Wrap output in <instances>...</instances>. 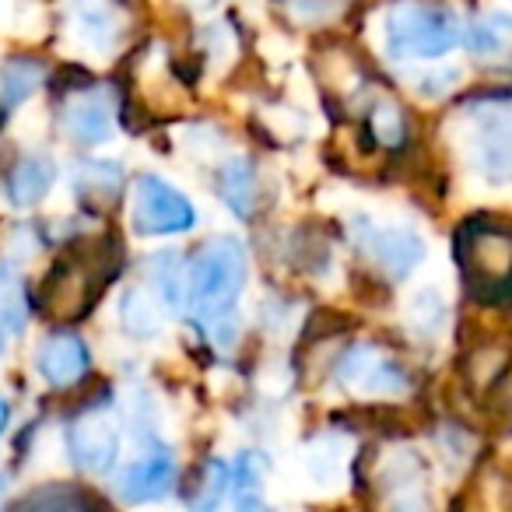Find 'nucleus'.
Masks as SVG:
<instances>
[{"label": "nucleus", "instance_id": "nucleus-7", "mask_svg": "<svg viewBox=\"0 0 512 512\" xmlns=\"http://www.w3.org/2000/svg\"><path fill=\"white\" fill-rule=\"evenodd\" d=\"M36 369L53 390H71L92 369V355H88V344L81 341L71 330H57L50 334L36 351Z\"/></svg>", "mask_w": 512, "mask_h": 512}, {"label": "nucleus", "instance_id": "nucleus-11", "mask_svg": "<svg viewBox=\"0 0 512 512\" xmlns=\"http://www.w3.org/2000/svg\"><path fill=\"white\" fill-rule=\"evenodd\" d=\"M64 130L74 144H102L113 137V113H109L106 99L99 95H78L71 106L64 109Z\"/></svg>", "mask_w": 512, "mask_h": 512}, {"label": "nucleus", "instance_id": "nucleus-8", "mask_svg": "<svg viewBox=\"0 0 512 512\" xmlns=\"http://www.w3.org/2000/svg\"><path fill=\"white\" fill-rule=\"evenodd\" d=\"M176 460H172L169 449H151L141 460L127 463L116 477V491H120L123 502L141 505V502H158L172 491L176 484Z\"/></svg>", "mask_w": 512, "mask_h": 512}, {"label": "nucleus", "instance_id": "nucleus-19", "mask_svg": "<svg viewBox=\"0 0 512 512\" xmlns=\"http://www.w3.org/2000/svg\"><path fill=\"white\" fill-rule=\"evenodd\" d=\"M404 134H407L404 113H400L393 102H376V109H372V137H376V144L397 148V144L404 141Z\"/></svg>", "mask_w": 512, "mask_h": 512}, {"label": "nucleus", "instance_id": "nucleus-16", "mask_svg": "<svg viewBox=\"0 0 512 512\" xmlns=\"http://www.w3.org/2000/svg\"><path fill=\"white\" fill-rule=\"evenodd\" d=\"M46 78V67L39 60L29 57H15L0 67V106L11 109L18 102H25Z\"/></svg>", "mask_w": 512, "mask_h": 512}, {"label": "nucleus", "instance_id": "nucleus-9", "mask_svg": "<svg viewBox=\"0 0 512 512\" xmlns=\"http://www.w3.org/2000/svg\"><path fill=\"white\" fill-rule=\"evenodd\" d=\"M362 246L393 278H407L425 260V242L411 228H369L362 235Z\"/></svg>", "mask_w": 512, "mask_h": 512}, {"label": "nucleus", "instance_id": "nucleus-18", "mask_svg": "<svg viewBox=\"0 0 512 512\" xmlns=\"http://www.w3.org/2000/svg\"><path fill=\"white\" fill-rule=\"evenodd\" d=\"M151 281H155V292L162 295V302L169 309H183L186 306V278H183V267L172 253L155 256V264H151Z\"/></svg>", "mask_w": 512, "mask_h": 512}, {"label": "nucleus", "instance_id": "nucleus-22", "mask_svg": "<svg viewBox=\"0 0 512 512\" xmlns=\"http://www.w3.org/2000/svg\"><path fill=\"white\" fill-rule=\"evenodd\" d=\"M0 491H4V477H0Z\"/></svg>", "mask_w": 512, "mask_h": 512}, {"label": "nucleus", "instance_id": "nucleus-2", "mask_svg": "<svg viewBox=\"0 0 512 512\" xmlns=\"http://www.w3.org/2000/svg\"><path fill=\"white\" fill-rule=\"evenodd\" d=\"M456 267L470 295L495 302L512 292V232L491 221H467L456 232Z\"/></svg>", "mask_w": 512, "mask_h": 512}, {"label": "nucleus", "instance_id": "nucleus-5", "mask_svg": "<svg viewBox=\"0 0 512 512\" xmlns=\"http://www.w3.org/2000/svg\"><path fill=\"white\" fill-rule=\"evenodd\" d=\"M67 453L85 474H106L120 456V432L106 414H81L67 425Z\"/></svg>", "mask_w": 512, "mask_h": 512}, {"label": "nucleus", "instance_id": "nucleus-15", "mask_svg": "<svg viewBox=\"0 0 512 512\" xmlns=\"http://www.w3.org/2000/svg\"><path fill=\"white\" fill-rule=\"evenodd\" d=\"M74 190L88 204H113L123 190V169L116 162H85L74 176Z\"/></svg>", "mask_w": 512, "mask_h": 512}, {"label": "nucleus", "instance_id": "nucleus-3", "mask_svg": "<svg viewBox=\"0 0 512 512\" xmlns=\"http://www.w3.org/2000/svg\"><path fill=\"white\" fill-rule=\"evenodd\" d=\"M460 22L432 0H400L386 15V46L397 60L446 57L460 46Z\"/></svg>", "mask_w": 512, "mask_h": 512}, {"label": "nucleus", "instance_id": "nucleus-4", "mask_svg": "<svg viewBox=\"0 0 512 512\" xmlns=\"http://www.w3.org/2000/svg\"><path fill=\"white\" fill-rule=\"evenodd\" d=\"M197 211L162 176H141L134 183V204H130V225L137 235H179L190 232Z\"/></svg>", "mask_w": 512, "mask_h": 512}, {"label": "nucleus", "instance_id": "nucleus-17", "mask_svg": "<svg viewBox=\"0 0 512 512\" xmlns=\"http://www.w3.org/2000/svg\"><path fill=\"white\" fill-rule=\"evenodd\" d=\"M120 323H123L127 334L151 337V334H158V327H162V316H158V309H155V302H151L148 292L130 288V292L120 299Z\"/></svg>", "mask_w": 512, "mask_h": 512}, {"label": "nucleus", "instance_id": "nucleus-12", "mask_svg": "<svg viewBox=\"0 0 512 512\" xmlns=\"http://www.w3.org/2000/svg\"><path fill=\"white\" fill-rule=\"evenodd\" d=\"M218 193L235 218H253L260 207V172L249 158H232L218 172Z\"/></svg>", "mask_w": 512, "mask_h": 512}, {"label": "nucleus", "instance_id": "nucleus-1", "mask_svg": "<svg viewBox=\"0 0 512 512\" xmlns=\"http://www.w3.org/2000/svg\"><path fill=\"white\" fill-rule=\"evenodd\" d=\"M246 285V249L239 239H211L197 253L186 274V306L204 327L214 330L221 344L228 341L225 330H232V309Z\"/></svg>", "mask_w": 512, "mask_h": 512}, {"label": "nucleus", "instance_id": "nucleus-14", "mask_svg": "<svg viewBox=\"0 0 512 512\" xmlns=\"http://www.w3.org/2000/svg\"><path fill=\"white\" fill-rule=\"evenodd\" d=\"M512 365V351L502 344H481V348H470L463 358V379L474 393H491L505 379Z\"/></svg>", "mask_w": 512, "mask_h": 512}, {"label": "nucleus", "instance_id": "nucleus-10", "mask_svg": "<svg viewBox=\"0 0 512 512\" xmlns=\"http://www.w3.org/2000/svg\"><path fill=\"white\" fill-rule=\"evenodd\" d=\"M53 183H57V165L46 155H25L8 169L4 193H8V200L15 207H36L46 200Z\"/></svg>", "mask_w": 512, "mask_h": 512}, {"label": "nucleus", "instance_id": "nucleus-20", "mask_svg": "<svg viewBox=\"0 0 512 512\" xmlns=\"http://www.w3.org/2000/svg\"><path fill=\"white\" fill-rule=\"evenodd\" d=\"M11 425V404L4 397H0V435H4V428Z\"/></svg>", "mask_w": 512, "mask_h": 512}, {"label": "nucleus", "instance_id": "nucleus-21", "mask_svg": "<svg viewBox=\"0 0 512 512\" xmlns=\"http://www.w3.org/2000/svg\"><path fill=\"white\" fill-rule=\"evenodd\" d=\"M0 351H4V320H0Z\"/></svg>", "mask_w": 512, "mask_h": 512}, {"label": "nucleus", "instance_id": "nucleus-13", "mask_svg": "<svg viewBox=\"0 0 512 512\" xmlns=\"http://www.w3.org/2000/svg\"><path fill=\"white\" fill-rule=\"evenodd\" d=\"M467 50L491 67H512V18L484 15L467 29Z\"/></svg>", "mask_w": 512, "mask_h": 512}, {"label": "nucleus", "instance_id": "nucleus-6", "mask_svg": "<svg viewBox=\"0 0 512 512\" xmlns=\"http://www.w3.org/2000/svg\"><path fill=\"white\" fill-rule=\"evenodd\" d=\"M341 383L344 390L362 397H393L407 390V369L376 348H355L341 362Z\"/></svg>", "mask_w": 512, "mask_h": 512}]
</instances>
